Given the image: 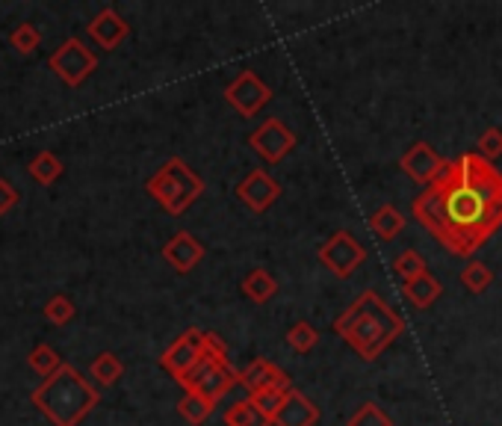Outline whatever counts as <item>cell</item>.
<instances>
[{"mask_svg": "<svg viewBox=\"0 0 502 426\" xmlns=\"http://www.w3.org/2000/svg\"><path fill=\"white\" fill-rule=\"evenodd\" d=\"M413 217L452 255H473L502 225V175L479 154L449 160L413 198Z\"/></svg>", "mask_w": 502, "mask_h": 426, "instance_id": "cell-1", "label": "cell"}, {"mask_svg": "<svg viewBox=\"0 0 502 426\" xmlns=\"http://www.w3.org/2000/svg\"><path fill=\"white\" fill-rule=\"evenodd\" d=\"M334 332L340 335L363 361H375L405 332V320L375 291H363L355 303L334 320Z\"/></svg>", "mask_w": 502, "mask_h": 426, "instance_id": "cell-2", "label": "cell"}, {"mask_svg": "<svg viewBox=\"0 0 502 426\" xmlns=\"http://www.w3.org/2000/svg\"><path fill=\"white\" fill-rule=\"evenodd\" d=\"M30 399L54 426H80L83 418L100 403V394L89 379H83L78 370L62 361V367L50 373Z\"/></svg>", "mask_w": 502, "mask_h": 426, "instance_id": "cell-3", "label": "cell"}, {"mask_svg": "<svg viewBox=\"0 0 502 426\" xmlns=\"http://www.w3.org/2000/svg\"><path fill=\"white\" fill-rule=\"evenodd\" d=\"M145 190L166 213L183 217L201 198V193H204V181H201L198 172H193V166H186L183 157H169L148 178Z\"/></svg>", "mask_w": 502, "mask_h": 426, "instance_id": "cell-4", "label": "cell"}, {"mask_svg": "<svg viewBox=\"0 0 502 426\" xmlns=\"http://www.w3.org/2000/svg\"><path fill=\"white\" fill-rule=\"evenodd\" d=\"M181 385L186 394H198L204 397L210 406H216L234 385H240V370H234L231 361H213L201 353L195 367L183 376Z\"/></svg>", "mask_w": 502, "mask_h": 426, "instance_id": "cell-5", "label": "cell"}, {"mask_svg": "<svg viewBox=\"0 0 502 426\" xmlns=\"http://www.w3.org/2000/svg\"><path fill=\"white\" fill-rule=\"evenodd\" d=\"M50 71L66 83V86H83L92 78V71H98V57L86 48L80 39H66L47 59Z\"/></svg>", "mask_w": 502, "mask_h": 426, "instance_id": "cell-6", "label": "cell"}, {"mask_svg": "<svg viewBox=\"0 0 502 426\" xmlns=\"http://www.w3.org/2000/svg\"><path fill=\"white\" fill-rule=\"evenodd\" d=\"M319 261L325 270H331L337 279H349L363 261H367V249L358 243L351 231H334L329 240L319 246Z\"/></svg>", "mask_w": 502, "mask_h": 426, "instance_id": "cell-7", "label": "cell"}, {"mask_svg": "<svg viewBox=\"0 0 502 426\" xmlns=\"http://www.w3.org/2000/svg\"><path fill=\"white\" fill-rule=\"evenodd\" d=\"M225 101L240 112V116L251 119L272 101V90L255 71H240V78H234L228 83V90H225Z\"/></svg>", "mask_w": 502, "mask_h": 426, "instance_id": "cell-8", "label": "cell"}, {"mask_svg": "<svg viewBox=\"0 0 502 426\" xmlns=\"http://www.w3.org/2000/svg\"><path fill=\"white\" fill-rule=\"evenodd\" d=\"M248 145L267 163H281L296 148V133L281 119H267L257 131L248 133Z\"/></svg>", "mask_w": 502, "mask_h": 426, "instance_id": "cell-9", "label": "cell"}, {"mask_svg": "<svg viewBox=\"0 0 502 426\" xmlns=\"http://www.w3.org/2000/svg\"><path fill=\"white\" fill-rule=\"evenodd\" d=\"M278 196H281V184L263 169H251L246 178L236 184V198L255 213L269 210L275 202H278Z\"/></svg>", "mask_w": 502, "mask_h": 426, "instance_id": "cell-10", "label": "cell"}, {"mask_svg": "<svg viewBox=\"0 0 502 426\" xmlns=\"http://www.w3.org/2000/svg\"><path fill=\"white\" fill-rule=\"evenodd\" d=\"M201 329H186L181 337H174L172 346L160 356L162 370H169L172 379H183L186 373L195 367V361L201 358Z\"/></svg>", "mask_w": 502, "mask_h": 426, "instance_id": "cell-11", "label": "cell"}, {"mask_svg": "<svg viewBox=\"0 0 502 426\" xmlns=\"http://www.w3.org/2000/svg\"><path fill=\"white\" fill-rule=\"evenodd\" d=\"M446 163H449V160H444L441 154H437L429 143H417V145H411L405 154H402L399 166L405 169L408 178H413L417 184H425V186H429V184L437 178V175L444 172Z\"/></svg>", "mask_w": 502, "mask_h": 426, "instance_id": "cell-12", "label": "cell"}, {"mask_svg": "<svg viewBox=\"0 0 502 426\" xmlns=\"http://www.w3.org/2000/svg\"><path fill=\"white\" fill-rule=\"evenodd\" d=\"M86 33H89V39L98 48H104V51H116V48L131 36V24L124 21L112 6H107V9H100L89 24H86Z\"/></svg>", "mask_w": 502, "mask_h": 426, "instance_id": "cell-13", "label": "cell"}, {"mask_svg": "<svg viewBox=\"0 0 502 426\" xmlns=\"http://www.w3.org/2000/svg\"><path fill=\"white\" fill-rule=\"evenodd\" d=\"M240 385L251 394L267 391V388H281V391H290V376H287L278 365H272L267 358H255L251 365L240 370Z\"/></svg>", "mask_w": 502, "mask_h": 426, "instance_id": "cell-14", "label": "cell"}, {"mask_svg": "<svg viewBox=\"0 0 502 426\" xmlns=\"http://www.w3.org/2000/svg\"><path fill=\"white\" fill-rule=\"evenodd\" d=\"M317 421H319L317 403H310L296 388H290V391L284 394L278 411L272 415V426H317Z\"/></svg>", "mask_w": 502, "mask_h": 426, "instance_id": "cell-15", "label": "cell"}, {"mask_svg": "<svg viewBox=\"0 0 502 426\" xmlns=\"http://www.w3.org/2000/svg\"><path fill=\"white\" fill-rule=\"evenodd\" d=\"M207 249L201 246L190 231H178L172 240L162 246V258L169 261V267H174L178 272H193L201 261H204Z\"/></svg>", "mask_w": 502, "mask_h": 426, "instance_id": "cell-16", "label": "cell"}, {"mask_svg": "<svg viewBox=\"0 0 502 426\" xmlns=\"http://www.w3.org/2000/svg\"><path fill=\"white\" fill-rule=\"evenodd\" d=\"M441 293H444L441 282H437L434 275H429V272H423V275H417V279H411V282L402 284V296H405L413 308H429V305H434V299L441 296Z\"/></svg>", "mask_w": 502, "mask_h": 426, "instance_id": "cell-17", "label": "cell"}, {"mask_svg": "<svg viewBox=\"0 0 502 426\" xmlns=\"http://www.w3.org/2000/svg\"><path fill=\"white\" fill-rule=\"evenodd\" d=\"M243 293L251 299V303L263 305V303H269L275 293H278V282H275V275L269 270L257 267L243 279Z\"/></svg>", "mask_w": 502, "mask_h": 426, "instance_id": "cell-18", "label": "cell"}, {"mask_svg": "<svg viewBox=\"0 0 502 426\" xmlns=\"http://www.w3.org/2000/svg\"><path fill=\"white\" fill-rule=\"evenodd\" d=\"M370 229L375 237H382V240H393V237L405 231V217H402L393 205H382L370 217Z\"/></svg>", "mask_w": 502, "mask_h": 426, "instance_id": "cell-19", "label": "cell"}, {"mask_svg": "<svg viewBox=\"0 0 502 426\" xmlns=\"http://www.w3.org/2000/svg\"><path fill=\"white\" fill-rule=\"evenodd\" d=\"M30 178L39 184V186H50L54 181L62 178V172H66V166H62V160L54 154V152H39L33 160H30Z\"/></svg>", "mask_w": 502, "mask_h": 426, "instance_id": "cell-20", "label": "cell"}, {"mask_svg": "<svg viewBox=\"0 0 502 426\" xmlns=\"http://www.w3.org/2000/svg\"><path fill=\"white\" fill-rule=\"evenodd\" d=\"M121 373H124V365H121V358L116 353H100L89 365V376L104 388L116 385L121 379Z\"/></svg>", "mask_w": 502, "mask_h": 426, "instance_id": "cell-21", "label": "cell"}, {"mask_svg": "<svg viewBox=\"0 0 502 426\" xmlns=\"http://www.w3.org/2000/svg\"><path fill=\"white\" fill-rule=\"evenodd\" d=\"M225 426H269V418H263L251 399H240L225 411Z\"/></svg>", "mask_w": 502, "mask_h": 426, "instance_id": "cell-22", "label": "cell"}, {"mask_svg": "<svg viewBox=\"0 0 502 426\" xmlns=\"http://www.w3.org/2000/svg\"><path fill=\"white\" fill-rule=\"evenodd\" d=\"M27 365H30V370H36V373L47 379L50 373H57L62 367V358L57 356V349L50 344H36L33 353L27 356Z\"/></svg>", "mask_w": 502, "mask_h": 426, "instance_id": "cell-23", "label": "cell"}, {"mask_svg": "<svg viewBox=\"0 0 502 426\" xmlns=\"http://www.w3.org/2000/svg\"><path fill=\"white\" fill-rule=\"evenodd\" d=\"M9 45L16 48L18 54H24V57H27V54H33L36 48L42 45V30L36 27V24L24 21V24H18V27L9 33Z\"/></svg>", "mask_w": 502, "mask_h": 426, "instance_id": "cell-24", "label": "cell"}, {"mask_svg": "<svg viewBox=\"0 0 502 426\" xmlns=\"http://www.w3.org/2000/svg\"><path fill=\"white\" fill-rule=\"evenodd\" d=\"M42 314H45L47 323H54V325H68L74 320V314H78V308H74V303L66 293H57L45 303Z\"/></svg>", "mask_w": 502, "mask_h": 426, "instance_id": "cell-25", "label": "cell"}, {"mask_svg": "<svg viewBox=\"0 0 502 426\" xmlns=\"http://www.w3.org/2000/svg\"><path fill=\"white\" fill-rule=\"evenodd\" d=\"M210 411H213V406L207 403L204 397H198V394H186L181 403H178V415L186 421V423H193V426H198V423H204L207 418H210Z\"/></svg>", "mask_w": 502, "mask_h": 426, "instance_id": "cell-26", "label": "cell"}, {"mask_svg": "<svg viewBox=\"0 0 502 426\" xmlns=\"http://www.w3.org/2000/svg\"><path fill=\"white\" fill-rule=\"evenodd\" d=\"M287 344H290L296 353H310L313 346L319 344V332L313 329L310 323H305V320H298L290 332H287Z\"/></svg>", "mask_w": 502, "mask_h": 426, "instance_id": "cell-27", "label": "cell"}, {"mask_svg": "<svg viewBox=\"0 0 502 426\" xmlns=\"http://www.w3.org/2000/svg\"><path fill=\"white\" fill-rule=\"evenodd\" d=\"M461 282L467 284L470 293H482V291H487V287H491L494 272L487 270L485 264H479V261H470V264L464 267V272H461Z\"/></svg>", "mask_w": 502, "mask_h": 426, "instance_id": "cell-28", "label": "cell"}, {"mask_svg": "<svg viewBox=\"0 0 502 426\" xmlns=\"http://www.w3.org/2000/svg\"><path fill=\"white\" fill-rule=\"evenodd\" d=\"M393 270L402 275V282H411V279H417V275L429 272V270H425V261H423V255L417 252V249H405V252H402L393 261Z\"/></svg>", "mask_w": 502, "mask_h": 426, "instance_id": "cell-29", "label": "cell"}, {"mask_svg": "<svg viewBox=\"0 0 502 426\" xmlns=\"http://www.w3.org/2000/svg\"><path fill=\"white\" fill-rule=\"evenodd\" d=\"M284 394H287V391H281V388H267V391L251 394L248 399H251V403H255V409L260 411V415H263V418H269V423H272V415H275V411H278Z\"/></svg>", "mask_w": 502, "mask_h": 426, "instance_id": "cell-30", "label": "cell"}, {"mask_svg": "<svg viewBox=\"0 0 502 426\" xmlns=\"http://www.w3.org/2000/svg\"><path fill=\"white\" fill-rule=\"evenodd\" d=\"M349 426H393V421L375 403H363L355 415L349 418Z\"/></svg>", "mask_w": 502, "mask_h": 426, "instance_id": "cell-31", "label": "cell"}, {"mask_svg": "<svg viewBox=\"0 0 502 426\" xmlns=\"http://www.w3.org/2000/svg\"><path fill=\"white\" fill-rule=\"evenodd\" d=\"M479 152H482L479 157H485L487 163L502 154V131L499 128H491L479 136Z\"/></svg>", "mask_w": 502, "mask_h": 426, "instance_id": "cell-32", "label": "cell"}, {"mask_svg": "<svg viewBox=\"0 0 502 426\" xmlns=\"http://www.w3.org/2000/svg\"><path fill=\"white\" fill-rule=\"evenodd\" d=\"M18 202H21V196H18L16 186H12L9 181L0 178V217H6L9 210H16Z\"/></svg>", "mask_w": 502, "mask_h": 426, "instance_id": "cell-33", "label": "cell"}]
</instances>
